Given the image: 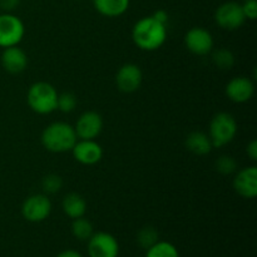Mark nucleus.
Instances as JSON below:
<instances>
[{"label": "nucleus", "mask_w": 257, "mask_h": 257, "mask_svg": "<svg viewBox=\"0 0 257 257\" xmlns=\"http://www.w3.org/2000/svg\"><path fill=\"white\" fill-rule=\"evenodd\" d=\"M132 39L140 49L146 52L157 50L167 40V25L157 22L152 15L145 17L133 25Z\"/></svg>", "instance_id": "1"}, {"label": "nucleus", "mask_w": 257, "mask_h": 257, "mask_svg": "<svg viewBox=\"0 0 257 257\" xmlns=\"http://www.w3.org/2000/svg\"><path fill=\"white\" fill-rule=\"evenodd\" d=\"M42 145L52 153L70 152L77 143L78 137L73 125L67 122H54L44 128L42 133Z\"/></svg>", "instance_id": "2"}, {"label": "nucleus", "mask_w": 257, "mask_h": 257, "mask_svg": "<svg viewBox=\"0 0 257 257\" xmlns=\"http://www.w3.org/2000/svg\"><path fill=\"white\" fill-rule=\"evenodd\" d=\"M27 103L30 109L38 114H50L54 110H57V89L50 83H34L28 89Z\"/></svg>", "instance_id": "3"}, {"label": "nucleus", "mask_w": 257, "mask_h": 257, "mask_svg": "<svg viewBox=\"0 0 257 257\" xmlns=\"http://www.w3.org/2000/svg\"><path fill=\"white\" fill-rule=\"evenodd\" d=\"M237 133V122L227 112L217 113L210 123V137L213 148H221L233 141Z\"/></svg>", "instance_id": "4"}, {"label": "nucleus", "mask_w": 257, "mask_h": 257, "mask_svg": "<svg viewBox=\"0 0 257 257\" xmlns=\"http://www.w3.org/2000/svg\"><path fill=\"white\" fill-rule=\"evenodd\" d=\"M25 34L24 23L12 13L0 14V48L19 45Z\"/></svg>", "instance_id": "5"}, {"label": "nucleus", "mask_w": 257, "mask_h": 257, "mask_svg": "<svg viewBox=\"0 0 257 257\" xmlns=\"http://www.w3.org/2000/svg\"><path fill=\"white\" fill-rule=\"evenodd\" d=\"M215 22L225 30H237L245 24L246 17L242 5L236 2H226L221 4L215 12Z\"/></svg>", "instance_id": "6"}, {"label": "nucleus", "mask_w": 257, "mask_h": 257, "mask_svg": "<svg viewBox=\"0 0 257 257\" xmlns=\"http://www.w3.org/2000/svg\"><path fill=\"white\" fill-rule=\"evenodd\" d=\"M52 213V202L44 193L29 196L23 202L22 215L29 222H43Z\"/></svg>", "instance_id": "7"}, {"label": "nucleus", "mask_w": 257, "mask_h": 257, "mask_svg": "<svg viewBox=\"0 0 257 257\" xmlns=\"http://www.w3.org/2000/svg\"><path fill=\"white\" fill-rule=\"evenodd\" d=\"M89 257H118L119 243L117 238L108 232H95L88 240Z\"/></svg>", "instance_id": "8"}, {"label": "nucleus", "mask_w": 257, "mask_h": 257, "mask_svg": "<svg viewBox=\"0 0 257 257\" xmlns=\"http://www.w3.org/2000/svg\"><path fill=\"white\" fill-rule=\"evenodd\" d=\"M213 37L207 29L201 27L191 28L185 35V45L192 54L207 55L213 49Z\"/></svg>", "instance_id": "9"}, {"label": "nucleus", "mask_w": 257, "mask_h": 257, "mask_svg": "<svg viewBox=\"0 0 257 257\" xmlns=\"http://www.w3.org/2000/svg\"><path fill=\"white\" fill-rule=\"evenodd\" d=\"M78 140H95L103 130V118L94 110H88L79 115L74 125Z\"/></svg>", "instance_id": "10"}, {"label": "nucleus", "mask_w": 257, "mask_h": 257, "mask_svg": "<svg viewBox=\"0 0 257 257\" xmlns=\"http://www.w3.org/2000/svg\"><path fill=\"white\" fill-rule=\"evenodd\" d=\"M70 152L78 163L84 166L97 165L103 157L102 146L95 140H78Z\"/></svg>", "instance_id": "11"}, {"label": "nucleus", "mask_w": 257, "mask_h": 257, "mask_svg": "<svg viewBox=\"0 0 257 257\" xmlns=\"http://www.w3.org/2000/svg\"><path fill=\"white\" fill-rule=\"evenodd\" d=\"M143 74L141 68L133 63H127L118 69L115 74V84L123 93H135L142 84Z\"/></svg>", "instance_id": "12"}, {"label": "nucleus", "mask_w": 257, "mask_h": 257, "mask_svg": "<svg viewBox=\"0 0 257 257\" xmlns=\"http://www.w3.org/2000/svg\"><path fill=\"white\" fill-rule=\"evenodd\" d=\"M233 188L243 198L252 200L257 196V167L242 168L233 178Z\"/></svg>", "instance_id": "13"}, {"label": "nucleus", "mask_w": 257, "mask_h": 257, "mask_svg": "<svg viewBox=\"0 0 257 257\" xmlns=\"http://www.w3.org/2000/svg\"><path fill=\"white\" fill-rule=\"evenodd\" d=\"M226 95L233 103H246L253 97L255 84L247 77H235L226 85Z\"/></svg>", "instance_id": "14"}, {"label": "nucleus", "mask_w": 257, "mask_h": 257, "mask_svg": "<svg viewBox=\"0 0 257 257\" xmlns=\"http://www.w3.org/2000/svg\"><path fill=\"white\" fill-rule=\"evenodd\" d=\"M2 65L10 74H19L28 67V55L18 45L4 48L2 53Z\"/></svg>", "instance_id": "15"}, {"label": "nucleus", "mask_w": 257, "mask_h": 257, "mask_svg": "<svg viewBox=\"0 0 257 257\" xmlns=\"http://www.w3.org/2000/svg\"><path fill=\"white\" fill-rule=\"evenodd\" d=\"M62 208L63 212L68 216L72 220L75 218L83 217L87 212V202L83 198V196H80L77 192H70L68 195L64 196L62 201Z\"/></svg>", "instance_id": "16"}, {"label": "nucleus", "mask_w": 257, "mask_h": 257, "mask_svg": "<svg viewBox=\"0 0 257 257\" xmlns=\"http://www.w3.org/2000/svg\"><path fill=\"white\" fill-rule=\"evenodd\" d=\"M186 148L196 156H206L211 153L213 146L208 135L201 131H195L186 138Z\"/></svg>", "instance_id": "17"}, {"label": "nucleus", "mask_w": 257, "mask_h": 257, "mask_svg": "<svg viewBox=\"0 0 257 257\" xmlns=\"http://www.w3.org/2000/svg\"><path fill=\"white\" fill-rule=\"evenodd\" d=\"M94 9L107 18H117L130 8V0H93Z\"/></svg>", "instance_id": "18"}, {"label": "nucleus", "mask_w": 257, "mask_h": 257, "mask_svg": "<svg viewBox=\"0 0 257 257\" xmlns=\"http://www.w3.org/2000/svg\"><path fill=\"white\" fill-rule=\"evenodd\" d=\"M146 257H180V253L173 243L158 240L155 245L147 248Z\"/></svg>", "instance_id": "19"}, {"label": "nucleus", "mask_w": 257, "mask_h": 257, "mask_svg": "<svg viewBox=\"0 0 257 257\" xmlns=\"http://www.w3.org/2000/svg\"><path fill=\"white\" fill-rule=\"evenodd\" d=\"M72 233L75 238L80 241L89 240L93 233H94L92 222L87 220V218H84V216L75 218V220H73L72 223Z\"/></svg>", "instance_id": "20"}, {"label": "nucleus", "mask_w": 257, "mask_h": 257, "mask_svg": "<svg viewBox=\"0 0 257 257\" xmlns=\"http://www.w3.org/2000/svg\"><path fill=\"white\" fill-rule=\"evenodd\" d=\"M212 62L216 67L222 70H228L235 65L236 59L233 53L227 48H220L212 54Z\"/></svg>", "instance_id": "21"}, {"label": "nucleus", "mask_w": 257, "mask_h": 257, "mask_svg": "<svg viewBox=\"0 0 257 257\" xmlns=\"http://www.w3.org/2000/svg\"><path fill=\"white\" fill-rule=\"evenodd\" d=\"M63 187V178L59 175L50 173L42 180V188L48 195H54L59 192Z\"/></svg>", "instance_id": "22"}, {"label": "nucleus", "mask_w": 257, "mask_h": 257, "mask_svg": "<svg viewBox=\"0 0 257 257\" xmlns=\"http://www.w3.org/2000/svg\"><path fill=\"white\" fill-rule=\"evenodd\" d=\"M78 104L77 95L70 92H64L62 94H58L57 109L63 113H72Z\"/></svg>", "instance_id": "23"}, {"label": "nucleus", "mask_w": 257, "mask_h": 257, "mask_svg": "<svg viewBox=\"0 0 257 257\" xmlns=\"http://www.w3.org/2000/svg\"><path fill=\"white\" fill-rule=\"evenodd\" d=\"M137 241L138 243H140L141 247L143 248H150L151 246L155 245L156 242L158 241V232L156 228L153 227H143L142 230L138 232L137 235Z\"/></svg>", "instance_id": "24"}, {"label": "nucleus", "mask_w": 257, "mask_h": 257, "mask_svg": "<svg viewBox=\"0 0 257 257\" xmlns=\"http://www.w3.org/2000/svg\"><path fill=\"white\" fill-rule=\"evenodd\" d=\"M216 170L222 175H232L237 171V161L231 156H221L216 161Z\"/></svg>", "instance_id": "25"}, {"label": "nucleus", "mask_w": 257, "mask_h": 257, "mask_svg": "<svg viewBox=\"0 0 257 257\" xmlns=\"http://www.w3.org/2000/svg\"><path fill=\"white\" fill-rule=\"evenodd\" d=\"M241 5H242L246 20H255L257 18V0H245V3Z\"/></svg>", "instance_id": "26"}, {"label": "nucleus", "mask_w": 257, "mask_h": 257, "mask_svg": "<svg viewBox=\"0 0 257 257\" xmlns=\"http://www.w3.org/2000/svg\"><path fill=\"white\" fill-rule=\"evenodd\" d=\"M20 0H0V8L5 13H10L19 5Z\"/></svg>", "instance_id": "27"}, {"label": "nucleus", "mask_w": 257, "mask_h": 257, "mask_svg": "<svg viewBox=\"0 0 257 257\" xmlns=\"http://www.w3.org/2000/svg\"><path fill=\"white\" fill-rule=\"evenodd\" d=\"M152 17L155 18V19L157 20V22H160V23H162V24L167 25V22H168V14H167V12H166V10H163V9L156 10V12L153 13Z\"/></svg>", "instance_id": "28"}, {"label": "nucleus", "mask_w": 257, "mask_h": 257, "mask_svg": "<svg viewBox=\"0 0 257 257\" xmlns=\"http://www.w3.org/2000/svg\"><path fill=\"white\" fill-rule=\"evenodd\" d=\"M246 152H247V156L251 158L252 161L257 160V141H251L248 143L247 148H246Z\"/></svg>", "instance_id": "29"}, {"label": "nucleus", "mask_w": 257, "mask_h": 257, "mask_svg": "<svg viewBox=\"0 0 257 257\" xmlns=\"http://www.w3.org/2000/svg\"><path fill=\"white\" fill-rule=\"evenodd\" d=\"M57 257H83L78 251L75 250H64L59 253Z\"/></svg>", "instance_id": "30"}]
</instances>
